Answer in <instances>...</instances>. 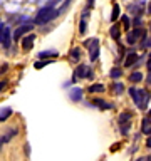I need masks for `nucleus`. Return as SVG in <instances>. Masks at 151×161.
<instances>
[{"instance_id":"nucleus-1","label":"nucleus","mask_w":151,"mask_h":161,"mask_svg":"<svg viewBox=\"0 0 151 161\" xmlns=\"http://www.w3.org/2000/svg\"><path fill=\"white\" fill-rule=\"evenodd\" d=\"M57 15H59V10H55L52 5H47V7H42L37 12L34 22L37 25H42V24H47V22H50V20H54Z\"/></svg>"},{"instance_id":"nucleus-2","label":"nucleus","mask_w":151,"mask_h":161,"mask_svg":"<svg viewBox=\"0 0 151 161\" xmlns=\"http://www.w3.org/2000/svg\"><path fill=\"white\" fill-rule=\"evenodd\" d=\"M128 92L131 94V97H133L134 104L138 106L139 109H146V106H148V101H149L148 91L136 89V87H129V89H128Z\"/></svg>"},{"instance_id":"nucleus-3","label":"nucleus","mask_w":151,"mask_h":161,"mask_svg":"<svg viewBox=\"0 0 151 161\" xmlns=\"http://www.w3.org/2000/svg\"><path fill=\"white\" fill-rule=\"evenodd\" d=\"M0 44H2L3 49H8L10 44H12V34H10V29L7 25H3L0 22Z\"/></svg>"},{"instance_id":"nucleus-4","label":"nucleus","mask_w":151,"mask_h":161,"mask_svg":"<svg viewBox=\"0 0 151 161\" xmlns=\"http://www.w3.org/2000/svg\"><path fill=\"white\" fill-rule=\"evenodd\" d=\"M87 50H89L91 62H96L98 57H99V40L98 39H91L89 40V45H87Z\"/></svg>"},{"instance_id":"nucleus-5","label":"nucleus","mask_w":151,"mask_h":161,"mask_svg":"<svg viewBox=\"0 0 151 161\" xmlns=\"http://www.w3.org/2000/svg\"><path fill=\"white\" fill-rule=\"evenodd\" d=\"M72 77H76V79H84V77L91 79V77H92V72H91V69L86 64H81V65H77V69L74 70Z\"/></svg>"},{"instance_id":"nucleus-6","label":"nucleus","mask_w":151,"mask_h":161,"mask_svg":"<svg viewBox=\"0 0 151 161\" xmlns=\"http://www.w3.org/2000/svg\"><path fill=\"white\" fill-rule=\"evenodd\" d=\"M34 42H35V34H27L22 39V49L24 50H30L34 47Z\"/></svg>"},{"instance_id":"nucleus-7","label":"nucleus","mask_w":151,"mask_h":161,"mask_svg":"<svg viewBox=\"0 0 151 161\" xmlns=\"http://www.w3.org/2000/svg\"><path fill=\"white\" fill-rule=\"evenodd\" d=\"M138 62H139V55L136 52H129L128 55H126V59H124V65H126V67H133V65H136Z\"/></svg>"},{"instance_id":"nucleus-8","label":"nucleus","mask_w":151,"mask_h":161,"mask_svg":"<svg viewBox=\"0 0 151 161\" xmlns=\"http://www.w3.org/2000/svg\"><path fill=\"white\" fill-rule=\"evenodd\" d=\"M69 99H70V101H76V103H77V101H81V99H82V89L72 87V89L69 91Z\"/></svg>"},{"instance_id":"nucleus-9","label":"nucleus","mask_w":151,"mask_h":161,"mask_svg":"<svg viewBox=\"0 0 151 161\" xmlns=\"http://www.w3.org/2000/svg\"><path fill=\"white\" fill-rule=\"evenodd\" d=\"M141 133L151 136V119L149 118H144L141 121Z\"/></svg>"},{"instance_id":"nucleus-10","label":"nucleus","mask_w":151,"mask_h":161,"mask_svg":"<svg viewBox=\"0 0 151 161\" xmlns=\"http://www.w3.org/2000/svg\"><path fill=\"white\" fill-rule=\"evenodd\" d=\"M30 29H32V25H30V24H27V25H20V27H19L17 30H15V34H14V39H20L24 34H27Z\"/></svg>"},{"instance_id":"nucleus-11","label":"nucleus","mask_w":151,"mask_h":161,"mask_svg":"<svg viewBox=\"0 0 151 161\" xmlns=\"http://www.w3.org/2000/svg\"><path fill=\"white\" fill-rule=\"evenodd\" d=\"M106 91V87H104V84H92V86H89L87 87V92H91V94H98V92H104Z\"/></svg>"},{"instance_id":"nucleus-12","label":"nucleus","mask_w":151,"mask_h":161,"mask_svg":"<svg viewBox=\"0 0 151 161\" xmlns=\"http://www.w3.org/2000/svg\"><path fill=\"white\" fill-rule=\"evenodd\" d=\"M92 103H94L96 108H99V109H113V104L106 103V101H103V99H94Z\"/></svg>"},{"instance_id":"nucleus-13","label":"nucleus","mask_w":151,"mask_h":161,"mask_svg":"<svg viewBox=\"0 0 151 161\" xmlns=\"http://www.w3.org/2000/svg\"><path fill=\"white\" fill-rule=\"evenodd\" d=\"M131 116H133V114H131L129 111H128V113H121L119 119H118L119 126H121V124H128V123H129V119H131Z\"/></svg>"},{"instance_id":"nucleus-14","label":"nucleus","mask_w":151,"mask_h":161,"mask_svg":"<svg viewBox=\"0 0 151 161\" xmlns=\"http://www.w3.org/2000/svg\"><path fill=\"white\" fill-rule=\"evenodd\" d=\"M129 80H131V82H134V84L136 82H141V80H143V74H141L139 70H134V72L129 75Z\"/></svg>"},{"instance_id":"nucleus-15","label":"nucleus","mask_w":151,"mask_h":161,"mask_svg":"<svg viewBox=\"0 0 151 161\" xmlns=\"http://www.w3.org/2000/svg\"><path fill=\"white\" fill-rule=\"evenodd\" d=\"M10 116H12V109H10V108H3V109H0V121L8 119Z\"/></svg>"},{"instance_id":"nucleus-16","label":"nucleus","mask_w":151,"mask_h":161,"mask_svg":"<svg viewBox=\"0 0 151 161\" xmlns=\"http://www.w3.org/2000/svg\"><path fill=\"white\" fill-rule=\"evenodd\" d=\"M121 75H123V70H121L119 67H113V69H111V72H109L111 79H119Z\"/></svg>"},{"instance_id":"nucleus-17","label":"nucleus","mask_w":151,"mask_h":161,"mask_svg":"<svg viewBox=\"0 0 151 161\" xmlns=\"http://www.w3.org/2000/svg\"><path fill=\"white\" fill-rule=\"evenodd\" d=\"M119 5L118 3H114V7H113V14H111V20H113V22H116V20L119 19Z\"/></svg>"},{"instance_id":"nucleus-18","label":"nucleus","mask_w":151,"mask_h":161,"mask_svg":"<svg viewBox=\"0 0 151 161\" xmlns=\"http://www.w3.org/2000/svg\"><path fill=\"white\" fill-rule=\"evenodd\" d=\"M39 57H40V59H45V57H57V52H55V50H47V52H40Z\"/></svg>"},{"instance_id":"nucleus-19","label":"nucleus","mask_w":151,"mask_h":161,"mask_svg":"<svg viewBox=\"0 0 151 161\" xmlns=\"http://www.w3.org/2000/svg\"><path fill=\"white\" fill-rule=\"evenodd\" d=\"M113 91L116 94H123V91H124V86L121 84V82H114L113 84Z\"/></svg>"},{"instance_id":"nucleus-20","label":"nucleus","mask_w":151,"mask_h":161,"mask_svg":"<svg viewBox=\"0 0 151 161\" xmlns=\"http://www.w3.org/2000/svg\"><path fill=\"white\" fill-rule=\"evenodd\" d=\"M111 37L116 39V40L119 39V25H113V27H111Z\"/></svg>"},{"instance_id":"nucleus-21","label":"nucleus","mask_w":151,"mask_h":161,"mask_svg":"<svg viewBox=\"0 0 151 161\" xmlns=\"http://www.w3.org/2000/svg\"><path fill=\"white\" fill-rule=\"evenodd\" d=\"M79 57H81V50H79L77 47H74L72 50H70V59H74V60H79Z\"/></svg>"},{"instance_id":"nucleus-22","label":"nucleus","mask_w":151,"mask_h":161,"mask_svg":"<svg viewBox=\"0 0 151 161\" xmlns=\"http://www.w3.org/2000/svg\"><path fill=\"white\" fill-rule=\"evenodd\" d=\"M47 64H50V60H39V62H35V69H42Z\"/></svg>"},{"instance_id":"nucleus-23","label":"nucleus","mask_w":151,"mask_h":161,"mask_svg":"<svg viewBox=\"0 0 151 161\" xmlns=\"http://www.w3.org/2000/svg\"><path fill=\"white\" fill-rule=\"evenodd\" d=\"M128 133H129V123L128 124H121V134L126 136Z\"/></svg>"},{"instance_id":"nucleus-24","label":"nucleus","mask_w":151,"mask_h":161,"mask_svg":"<svg viewBox=\"0 0 151 161\" xmlns=\"http://www.w3.org/2000/svg\"><path fill=\"white\" fill-rule=\"evenodd\" d=\"M136 39H138V37H136L133 32L128 34V44H134V42H136Z\"/></svg>"},{"instance_id":"nucleus-25","label":"nucleus","mask_w":151,"mask_h":161,"mask_svg":"<svg viewBox=\"0 0 151 161\" xmlns=\"http://www.w3.org/2000/svg\"><path fill=\"white\" fill-rule=\"evenodd\" d=\"M79 32H81V34H86V20H84V19L81 20V25H79Z\"/></svg>"},{"instance_id":"nucleus-26","label":"nucleus","mask_w":151,"mask_h":161,"mask_svg":"<svg viewBox=\"0 0 151 161\" xmlns=\"http://www.w3.org/2000/svg\"><path fill=\"white\" fill-rule=\"evenodd\" d=\"M123 24H124L126 30H128V29H129V24H131V22H129V19H128V17H123Z\"/></svg>"},{"instance_id":"nucleus-27","label":"nucleus","mask_w":151,"mask_h":161,"mask_svg":"<svg viewBox=\"0 0 151 161\" xmlns=\"http://www.w3.org/2000/svg\"><path fill=\"white\" fill-rule=\"evenodd\" d=\"M7 69H8V65H7V64L0 65V74H3V72H5V70H7Z\"/></svg>"},{"instance_id":"nucleus-28","label":"nucleus","mask_w":151,"mask_h":161,"mask_svg":"<svg viewBox=\"0 0 151 161\" xmlns=\"http://www.w3.org/2000/svg\"><path fill=\"white\" fill-rule=\"evenodd\" d=\"M7 87V82L5 80H0V92H2V89H5Z\"/></svg>"},{"instance_id":"nucleus-29","label":"nucleus","mask_w":151,"mask_h":161,"mask_svg":"<svg viewBox=\"0 0 151 161\" xmlns=\"http://www.w3.org/2000/svg\"><path fill=\"white\" fill-rule=\"evenodd\" d=\"M134 25H136V27H139V25H141V19H139V17L134 19Z\"/></svg>"},{"instance_id":"nucleus-30","label":"nucleus","mask_w":151,"mask_h":161,"mask_svg":"<svg viewBox=\"0 0 151 161\" xmlns=\"http://www.w3.org/2000/svg\"><path fill=\"white\" fill-rule=\"evenodd\" d=\"M146 146H148V148H151V136L148 138V141H146Z\"/></svg>"},{"instance_id":"nucleus-31","label":"nucleus","mask_w":151,"mask_h":161,"mask_svg":"<svg viewBox=\"0 0 151 161\" xmlns=\"http://www.w3.org/2000/svg\"><path fill=\"white\" fill-rule=\"evenodd\" d=\"M146 67H148V70H149V72H151V59L148 60V64H146Z\"/></svg>"},{"instance_id":"nucleus-32","label":"nucleus","mask_w":151,"mask_h":161,"mask_svg":"<svg viewBox=\"0 0 151 161\" xmlns=\"http://www.w3.org/2000/svg\"><path fill=\"white\" fill-rule=\"evenodd\" d=\"M94 5V0H89V7H92Z\"/></svg>"},{"instance_id":"nucleus-33","label":"nucleus","mask_w":151,"mask_h":161,"mask_svg":"<svg viewBox=\"0 0 151 161\" xmlns=\"http://www.w3.org/2000/svg\"><path fill=\"white\" fill-rule=\"evenodd\" d=\"M148 14H151V2H149V7H148Z\"/></svg>"},{"instance_id":"nucleus-34","label":"nucleus","mask_w":151,"mask_h":161,"mask_svg":"<svg viewBox=\"0 0 151 161\" xmlns=\"http://www.w3.org/2000/svg\"><path fill=\"white\" fill-rule=\"evenodd\" d=\"M136 161H144V159H143V158H138V159H136Z\"/></svg>"},{"instance_id":"nucleus-35","label":"nucleus","mask_w":151,"mask_h":161,"mask_svg":"<svg viewBox=\"0 0 151 161\" xmlns=\"http://www.w3.org/2000/svg\"><path fill=\"white\" fill-rule=\"evenodd\" d=\"M148 118H149V119H151V109H149V114H148Z\"/></svg>"},{"instance_id":"nucleus-36","label":"nucleus","mask_w":151,"mask_h":161,"mask_svg":"<svg viewBox=\"0 0 151 161\" xmlns=\"http://www.w3.org/2000/svg\"><path fill=\"white\" fill-rule=\"evenodd\" d=\"M149 59H151V52H149Z\"/></svg>"}]
</instances>
